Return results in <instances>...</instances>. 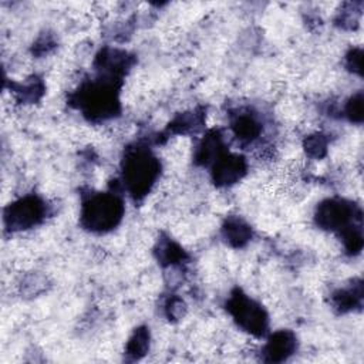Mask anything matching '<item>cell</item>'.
<instances>
[{
	"label": "cell",
	"mask_w": 364,
	"mask_h": 364,
	"mask_svg": "<svg viewBox=\"0 0 364 364\" xmlns=\"http://www.w3.org/2000/svg\"><path fill=\"white\" fill-rule=\"evenodd\" d=\"M159 173V162L148 151L136 148L124 161V181L128 191L135 196H144Z\"/></svg>",
	"instance_id": "1"
},
{
	"label": "cell",
	"mask_w": 364,
	"mask_h": 364,
	"mask_svg": "<svg viewBox=\"0 0 364 364\" xmlns=\"http://www.w3.org/2000/svg\"><path fill=\"white\" fill-rule=\"evenodd\" d=\"M124 213L122 202L112 193L90 198L82 208V225L95 232H105L118 225Z\"/></svg>",
	"instance_id": "2"
},
{
	"label": "cell",
	"mask_w": 364,
	"mask_h": 364,
	"mask_svg": "<svg viewBox=\"0 0 364 364\" xmlns=\"http://www.w3.org/2000/svg\"><path fill=\"white\" fill-rule=\"evenodd\" d=\"M318 226L330 230H341L346 235L350 230L361 229L355 220H361V212L351 203L340 199H328L323 202L316 213Z\"/></svg>",
	"instance_id": "3"
},
{
	"label": "cell",
	"mask_w": 364,
	"mask_h": 364,
	"mask_svg": "<svg viewBox=\"0 0 364 364\" xmlns=\"http://www.w3.org/2000/svg\"><path fill=\"white\" fill-rule=\"evenodd\" d=\"M228 310L236 323L246 331L260 336L267 326V316L264 310L252 299L236 290L228 301Z\"/></svg>",
	"instance_id": "4"
},
{
	"label": "cell",
	"mask_w": 364,
	"mask_h": 364,
	"mask_svg": "<svg viewBox=\"0 0 364 364\" xmlns=\"http://www.w3.org/2000/svg\"><path fill=\"white\" fill-rule=\"evenodd\" d=\"M81 105L92 117H109L118 108L117 92L111 84H94L81 91Z\"/></svg>",
	"instance_id": "5"
},
{
	"label": "cell",
	"mask_w": 364,
	"mask_h": 364,
	"mask_svg": "<svg viewBox=\"0 0 364 364\" xmlns=\"http://www.w3.org/2000/svg\"><path fill=\"white\" fill-rule=\"evenodd\" d=\"M44 210V203L37 196H26L7 208L6 223L10 229H27L43 219Z\"/></svg>",
	"instance_id": "6"
},
{
	"label": "cell",
	"mask_w": 364,
	"mask_h": 364,
	"mask_svg": "<svg viewBox=\"0 0 364 364\" xmlns=\"http://www.w3.org/2000/svg\"><path fill=\"white\" fill-rule=\"evenodd\" d=\"M246 171V162L239 155H220L213 165V181L218 185H230L239 181Z\"/></svg>",
	"instance_id": "7"
},
{
	"label": "cell",
	"mask_w": 364,
	"mask_h": 364,
	"mask_svg": "<svg viewBox=\"0 0 364 364\" xmlns=\"http://www.w3.org/2000/svg\"><path fill=\"white\" fill-rule=\"evenodd\" d=\"M296 348V338L290 331H277L264 346L266 361H283Z\"/></svg>",
	"instance_id": "8"
},
{
	"label": "cell",
	"mask_w": 364,
	"mask_h": 364,
	"mask_svg": "<svg viewBox=\"0 0 364 364\" xmlns=\"http://www.w3.org/2000/svg\"><path fill=\"white\" fill-rule=\"evenodd\" d=\"M222 148H223L222 141H220V136L218 135V132H210L202 141L196 158L200 164H209L210 161L216 162L219 159V156L223 155Z\"/></svg>",
	"instance_id": "9"
},
{
	"label": "cell",
	"mask_w": 364,
	"mask_h": 364,
	"mask_svg": "<svg viewBox=\"0 0 364 364\" xmlns=\"http://www.w3.org/2000/svg\"><path fill=\"white\" fill-rule=\"evenodd\" d=\"M223 230L225 237L232 246H243L250 239V229L240 219H229Z\"/></svg>",
	"instance_id": "10"
},
{
	"label": "cell",
	"mask_w": 364,
	"mask_h": 364,
	"mask_svg": "<svg viewBox=\"0 0 364 364\" xmlns=\"http://www.w3.org/2000/svg\"><path fill=\"white\" fill-rule=\"evenodd\" d=\"M233 131L237 138L250 141L260 132V124L252 115H240L233 122Z\"/></svg>",
	"instance_id": "11"
},
{
	"label": "cell",
	"mask_w": 364,
	"mask_h": 364,
	"mask_svg": "<svg viewBox=\"0 0 364 364\" xmlns=\"http://www.w3.org/2000/svg\"><path fill=\"white\" fill-rule=\"evenodd\" d=\"M361 297H363L361 284H357L353 289L340 290L337 294H334V303L341 310H350L361 303Z\"/></svg>",
	"instance_id": "12"
},
{
	"label": "cell",
	"mask_w": 364,
	"mask_h": 364,
	"mask_svg": "<svg viewBox=\"0 0 364 364\" xmlns=\"http://www.w3.org/2000/svg\"><path fill=\"white\" fill-rule=\"evenodd\" d=\"M149 346V333L146 328H138L127 346V354L132 358H139L145 354Z\"/></svg>",
	"instance_id": "13"
},
{
	"label": "cell",
	"mask_w": 364,
	"mask_h": 364,
	"mask_svg": "<svg viewBox=\"0 0 364 364\" xmlns=\"http://www.w3.org/2000/svg\"><path fill=\"white\" fill-rule=\"evenodd\" d=\"M347 117L354 122H361L363 119V94L358 92L353 95L346 105Z\"/></svg>",
	"instance_id": "14"
},
{
	"label": "cell",
	"mask_w": 364,
	"mask_h": 364,
	"mask_svg": "<svg viewBox=\"0 0 364 364\" xmlns=\"http://www.w3.org/2000/svg\"><path fill=\"white\" fill-rule=\"evenodd\" d=\"M306 151L311 156H321L326 152V139L321 135H313L306 141Z\"/></svg>",
	"instance_id": "15"
},
{
	"label": "cell",
	"mask_w": 364,
	"mask_h": 364,
	"mask_svg": "<svg viewBox=\"0 0 364 364\" xmlns=\"http://www.w3.org/2000/svg\"><path fill=\"white\" fill-rule=\"evenodd\" d=\"M361 63H363V53H361V50H353L347 55V65L354 73L361 74Z\"/></svg>",
	"instance_id": "16"
}]
</instances>
